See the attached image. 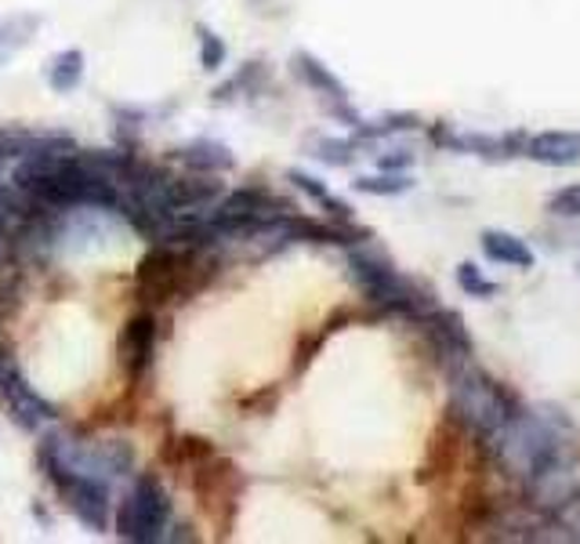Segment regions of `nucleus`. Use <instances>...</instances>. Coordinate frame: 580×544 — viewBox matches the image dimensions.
Returning <instances> with one entry per match:
<instances>
[{"label":"nucleus","instance_id":"f257e3e1","mask_svg":"<svg viewBox=\"0 0 580 544\" xmlns=\"http://www.w3.org/2000/svg\"><path fill=\"white\" fill-rule=\"evenodd\" d=\"M566 425L559 417L548 414H533V411H519L511 414V422L500 428L490 439L500 464L522 480L533 490H548V486L566 475V461H570V450H566Z\"/></svg>","mask_w":580,"mask_h":544},{"label":"nucleus","instance_id":"f03ea898","mask_svg":"<svg viewBox=\"0 0 580 544\" xmlns=\"http://www.w3.org/2000/svg\"><path fill=\"white\" fill-rule=\"evenodd\" d=\"M519 411L516 395L500 389V381H494L490 374H483L480 367H472L469 359H458L450 370V414L458 422L475 433L480 439H490L511 422V414Z\"/></svg>","mask_w":580,"mask_h":544},{"label":"nucleus","instance_id":"7ed1b4c3","mask_svg":"<svg viewBox=\"0 0 580 544\" xmlns=\"http://www.w3.org/2000/svg\"><path fill=\"white\" fill-rule=\"evenodd\" d=\"M348 272L356 280V287L367 294V301H374L384 312H400L421 320L436 298L417 287L414 280H406L400 269H395L381 251H370V247H348Z\"/></svg>","mask_w":580,"mask_h":544},{"label":"nucleus","instance_id":"20e7f679","mask_svg":"<svg viewBox=\"0 0 580 544\" xmlns=\"http://www.w3.org/2000/svg\"><path fill=\"white\" fill-rule=\"evenodd\" d=\"M37 464H40L44 480L55 486V494L62 497L66 508L81 519L91 534H106L109 523H113V486L95 480V475L66 469V464L55 458L44 444L37 447Z\"/></svg>","mask_w":580,"mask_h":544},{"label":"nucleus","instance_id":"39448f33","mask_svg":"<svg viewBox=\"0 0 580 544\" xmlns=\"http://www.w3.org/2000/svg\"><path fill=\"white\" fill-rule=\"evenodd\" d=\"M117 534L123 541L134 544H153L164 541L170 530V497L164 490V483L156 480L153 472L134 475L128 497L117 508V519H113Z\"/></svg>","mask_w":580,"mask_h":544},{"label":"nucleus","instance_id":"423d86ee","mask_svg":"<svg viewBox=\"0 0 580 544\" xmlns=\"http://www.w3.org/2000/svg\"><path fill=\"white\" fill-rule=\"evenodd\" d=\"M44 447H48L55 458H59L66 469L95 475L102 483H117L128 480L139 469V453L123 439H95V444H70L66 436H44Z\"/></svg>","mask_w":580,"mask_h":544},{"label":"nucleus","instance_id":"0eeeda50","mask_svg":"<svg viewBox=\"0 0 580 544\" xmlns=\"http://www.w3.org/2000/svg\"><path fill=\"white\" fill-rule=\"evenodd\" d=\"M0 400H4L8 417L22 433H40L44 425L55 422V403L44 400L15 367H8L4 378H0Z\"/></svg>","mask_w":580,"mask_h":544},{"label":"nucleus","instance_id":"6e6552de","mask_svg":"<svg viewBox=\"0 0 580 544\" xmlns=\"http://www.w3.org/2000/svg\"><path fill=\"white\" fill-rule=\"evenodd\" d=\"M156 338H161V331H156V316L153 312L131 316L128 327L120 331L117 353H120V367H123V374H128L131 381L142 378V374L150 370L153 353H156Z\"/></svg>","mask_w":580,"mask_h":544},{"label":"nucleus","instance_id":"1a4fd4ad","mask_svg":"<svg viewBox=\"0 0 580 544\" xmlns=\"http://www.w3.org/2000/svg\"><path fill=\"white\" fill-rule=\"evenodd\" d=\"M417 323L425 327V331L431 334V342H436L447 356H453V359H469L472 356V348H475L472 334H469V327H464V320L453 309H442V305L436 301Z\"/></svg>","mask_w":580,"mask_h":544},{"label":"nucleus","instance_id":"9d476101","mask_svg":"<svg viewBox=\"0 0 580 544\" xmlns=\"http://www.w3.org/2000/svg\"><path fill=\"white\" fill-rule=\"evenodd\" d=\"M170 161L186 164L189 172L197 175H225L236 167V156L225 142H214V139H192L186 145H175L170 150Z\"/></svg>","mask_w":580,"mask_h":544},{"label":"nucleus","instance_id":"9b49d317","mask_svg":"<svg viewBox=\"0 0 580 544\" xmlns=\"http://www.w3.org/2000/svg\"><path fill=\"white\" fill-rule=\"evenodd\" d=\"M522 156L544 167H573L580 164V134L577 131H541L530 134Z\"/></svg>","mask_w":580,"mask_h":544},{"label":"nucleus","instance_id":"f8f14e48","mask_svg":"<svg viewBox=\"0 0 580 544\" xmlns=\"http://www.w3.org/2000/svg\"><path fill=\"white\" fill-rule=\"evenodd\" d=\"M480 247H483V255L490 258V262H497V265L522 269V272L537 265V255H533V247L522 240V236H516V233L486 229V233L480 236Z\"/></svg>","mask_w":580,"mask_h":544},{"label":"nucleus","instance_id":"ddd939ff","mask_svg":"<svg viewBox=\"0 0 580 544\" xmlns=\"http://www.w3.org/2000/svg\"><path fill=\"white\" fill-rule=\"evenodd\" d=\"M291 70H294V76H298L301 84H309L316 95H323V98H348L345 84H341L338 76L331 73V66L316 59L312 51H294L291 55Z\"/></svg>","mask_w":580,"mask_h":544},{"label":"nucleus","instance_id":"4468645a","mask_svg":"<svg viewBox=\"0 0 580 544\" xmlns=\"http://www.w3.org/2000/svg\"><path fill=\"white\" fill-rule=\"evenodd\" d=\"M40 15L37 11H19V15L0 19V66H4L19 48L33 44V37L40 33Z\"/></svg>","mask_w":580,"mask_h":544},{"label":"nucleus","instance_id":"2eb2a0df","mask_svg":"<svg viewBox=\"0 0 580 544\" xmlns=\"http://www.w3.org/2000/svg\"><path fill=\"white\" fill-rule=\"evenodd\" d=\"M269 66L265 62H244L240 70H236L229 81L225 84H218L214 87V102H236L240 95H261L265 91V84H269Z\"/></svg>","mask_w":580,"mask_h":544},{"label":"nucleus","instance_id":"dca6fc26","mask_svg":"<svg viewBox=\"0 0 580 544\" xmlns=\"http://www.w3.org/2000/svg\"><path fill=\"white\" fill-rule=\"evenodd\" d=\"M44 81L59 91V95H66V91H76V87H81V81H84V51H76V48L59 51L48 66H44Z\"/></svg>","mask_w":580,"mask_h":544},{"label":"nucleus","instance_id":"f3484780","mask_svg":"<svg viewBox=\"0 0 580 544\" xmlns=\"http://www.w3.org/2000/svg\"><path fill=\"white\" fill-rule=\"evenodd\" d=\"M309 153L327 167H352L359 156V142L356 139H334V134H312Z\"/></svg>","mask_w":580,"mask_h":544},{"label":"nucleus","instance_id":"a211bd4d","mask_svg":"<svg viewBox=\"0 0 580 544\" xmlns=\"http://www.w3.org/2000/svg\"><path fill=\"white\" fill-rule=\"evenodd\" d=\"M352 186H356V192H367V197H403V192L414 189V178L406 172H381V175H363Z\"/></svg>","mask_w":580,"mask_h":544},{"label":"nucleus","instance_id":"6ab92c4d","mask_svg":"<svg viewBox=\"0 0 580 544\" xmlns=\"http://www.w3.org/2000/svg\"><path fill=\"white\" fill-rule=\"evenodd\" d=\"M197 40H200V66L203 70L208 73L222 70L225 66V40L211 26H203V22H197Z\"/></svg>","mask_w":580,"mask_h":544},{"label":"nucleus","instance_id":"aec40b11","mask_svg":"<svg viewBox=\"0 0 580 544\" xmlns=\"http://www.w3.org/2000/svg\"><path fill=\"white\" fill-rule=\"evenodd\" d=\"M458 287L469 294V298H494V294L500 291L497 283L486 280L483 269L472 265V262H461V265H458Z\"/></svg>","mask_w":580,"mask_h":544},{"label":"nucleus","instance_id":"412c9836","mask_svg":"<svg viewBox=\"0 0 580 544\" xmlns=\"http://www.w3.org/2000/svg\"><path fill=\"white\" fill-rule=\"evenodd\" d=\"M548 211L555 214V218L580 222V181H573V186H566L559 192H552V197H548Z\"/></svg>","mask_w":580,"mask_h":544},{"label":"nucleus","instance_id":"4be33fe9","mask_svg":"<svg viewBox=\"0 0 580 544\" xmlns=\"http://www.w3.org/2000/svg\"><path fill=\"white\" fill-rule=\"evenodd\" d=\"M287 181H291L294 189H301L305 197H312L316 203H323L327 197H331V189H327L320 178L309 175V172H298V167H294V172H287Z\"/></svg>","mask_w":580,"mask_h":544},{"label":"nucleus","instance_id":"5701e85b","mask_svg":"<svg viewBox=\"0 0 580 544\" xmlns=\"http://www.w3.org/2000/svg\"><path fill=\"white\" fill-rule=\"evenodd\" d=\"M381 172H411L414 167V153L411 150H389L384 156H378Z\"/></svg>","mask_w":580,"mask_h":544},{"label":"nucleus","instance_id":"b1692460","mask_svg":"<svg viewBox=\"0 0 580 544\" xmlns=\"http://www.w3.org/2000/svg\"><path fill=\"white\" fill-rule=\"evenodd\" d=\"M570 508H573V530H577V537H580V497H577V501H570Z\"/></svg>","mask_w":580,"mask_h":544},{"label":"nucleus","instance_id":"393cba45","mask_svg":"<svg viewBox=\"0 0 580 544\" xmlns=\"http://www.w3.org/2000/svg\"><path fill=\"white\" fill-rule=\"evenodd\" d=\"M8 367H11V363H8V356H4V348H0V378H4Z\"/></svg>","mask_w":580,"mask_h":544}]
</instances>
